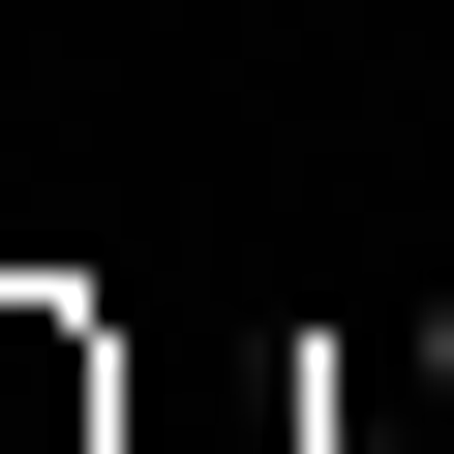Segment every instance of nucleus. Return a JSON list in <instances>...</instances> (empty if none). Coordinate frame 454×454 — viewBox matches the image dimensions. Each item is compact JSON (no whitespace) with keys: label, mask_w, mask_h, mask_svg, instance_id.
Listing matches in <instances>:
<instances>
[{"label":"nucleus","mask_w":454,"mask_h":454,"mask_svg":"<svg viewBox=\"0 0 454 454\" xmlns=\"http://www.w3.org/2000/svg\"><path fill=\"white\" fill-rule=\"evenodd\" d=\"M0 454H152V333L91 273H0Z\"/></svg>","instance_id":"obj_1"}]
</instances>
